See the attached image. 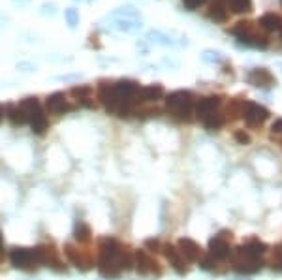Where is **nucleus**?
I'll list each match as a JSON object with an SVG mask.
<instances>
[{
    "label": "nucleus",
    "instance_id": "nucleus-30",
    "mask_svg": "<svg viewBox=\"0 0 282 280\" xmlns=\"http://www.w3.org/2000/svg\"><path fill=\"white\" fill-rule=\"evenodd\" d=\"M201 61L203 62H209V64H215V62H220L222 61V55L218 51H213V49H205L201 53Z\"/></svg>",
    "mask_w": 282,
    "mask_h": 280
},
{
    "label": "nucleus",
    "instance_id": "nucleus-35",
    "mask_svg": "<svg viewBox=\"0 0 282 280\" xmlns=\"http://www.w3.org/2000/svg\"><path fill=\"white\" fill-rule=\"evenodd\" d=\"M183 6H185L188 11H194V10H198L201 4H200V0H183Z\"/></svg>",
    "mask_w": 282,
    "mask_h": 280
},
{
    "label": "nucleus",
    "instance_id": "nucleus-9",
    "mask_svg": "<svg viewBox=\"0 0 282 280\" xmlns=\"http://www.w3.org/2000/svg\"><path fill=\"white\" fill-rule=\"evenodd\" d=\"M147 40L149 42H154V44L160 45H186V36H179V34H168L162 32V30H151L147 34Z\"/></svg>",
    "mask_w": 282,
    "mask_h": 280
},
{
    "label": "nucleus",
    "instance_id": "nucleus-7",
    "mask_svg": "<svg viewBox=\"0 0 282 280\" xmlns=\"http://www.w3.org/2000/svg\"><path fill=\"white\" fill-rule=\"evenodd\" d=\"M132 259H134V265H136V269L139 275H152V273L160 275V269L156 267L158 264L145 252V250H136V254H134V258Z\"/></svg>",
    "mask_w": 282,
    "mask_h": 280
},
{
    "label": "nucleus",
    "instance_id": "nucleus-37",
    "mask_svg": "<svg viewBox=\"0 0 282 280\" xmlns=\"http://www.w3.org/2000/svg\"><path fill=\"white\" fill-rule=\"evenodd\" d=\"M15 6H19V8H23V6H28L30 4V0H11Z\"/></svg>",
    "mask_w": 282,
    "mask_h": 280
},
{
    "label": "nucleus",
    "instance_id": "nucleus-11",
    "mask_svg": "<svg viewBox=\"0 0 282 280\" xmlns=\"http://www.w3.org/2000/svg\"><path fill=\"white\" fill-rule=\"evenodd\" d=\"M45 107H47V111L49 113H53V115H62V113L72 109V105L68 104L64 92H55V94H51V96H47V100H45Z\"/></svg>",
    "mask_w": 282,
    "mask_h": 280
},
{
    "label": "nucleus",
    "instance_id": "nucleus-16",
    "mask_svg": "<svg viewBox=\"0 0 282 280\" xmlns=\"http://www.w3.org/2000/svg\"><path fill=\"white\" fill-rule=\"evenodd\" d=\"M230 32L234 34L237 40H241V38H250V36H256L260 30H258V25L252 23V21H237L234 27L230 28Z\"/></svg>",
    "mask_w": 282,
    "mask_h": 280
},
{
    "label": "nucleus",
    "instance_id": "nucleus-22",
    "mask_svg": "<svg viewBox=\"0 0 282 280\" xmlns=\"http://www.w3.org/2000/svg\"><path fill=\"white\" fill-rule=\"evenodd\" d=\"M93 92H94V88L91 87V85H79V87H74L70 90L72 96H74L76 100H79V102H81V104H85V105H89L87 100H91Z\"/></svg>",
    "mask_w": 282,
    "mask_h": 280
},
{
    "label": "nucleus",
    "instance_id": "nucleus-31",
    "mask_svg": "<svg viewBox=\"0 0 282 280\" xmlns=\"http://www.w3.org/2000/svg\"><path fill=\"white\" fill-rule=\"evenodd\" d=\"M40 13L45 17H55L57 15V4H53V2H44L42 8H40Z\"/></svg>",
    "mask_w": 282,
    "mask_h": 280
},
{
    "label": "nucleus",
    "instance_id": "nucleus-10",
    "mask_svg": "<svg viewBox=\"0 0 282 280\" xmlns=\"http://www.w3.org/2000/svg\"><path fill=\"white\" fill-rule=\"evenodd\" d=\"M177 250L181 252V256L185 258V262H198V259L201 258V248L200 245L196 241H192V239H188V237H183V239H179V242H177Z\"/></svg>",
    "mask_w": 282,
    "mask_h": 280
},
{
    "label": "nucleus",
    "instance_id": "nucleus-40",
    "mask_svg": "<svg viewBox=\"0 0 282 280\" xmlns=\"http://www.w3.org/2000/svg\"><path fill=\"white\" fill-rule=\"evenodd\" d=\"M4 21H6V19H4V15H2V13H0V25H4Z\"/></svg>",
    "mask_w": 282,
    "mask_h": 280
},
{
    "label": "nucleus",
    "instance_id": "nucleus-2",
    "mask_svg": "<svg viewBox=\"0 0 282 280\" xmlns=\"http://www.w3.org/2000/svg\"><path fill=\"white\" fill-rule=\"evenodd\" d=\"M234 267L239 273H244V275H252V273H258L261 269V262L260 258H254L250 254L244 252L243 247H239L234 254Z\"/></svg>",
    "mask_w": 282,
    "mask_h": 280
},
{
    "label": "nucleus",
    "instance_id": "nucleus-1",
    "mask_svg": "<svg viewBox=\"0 0 282 280\" xmlns=\"http://www.w3.org/2000/svg\"><path fill=\"white\" fill-rule=\"evenodd\" d=\"M194 94L190 90H175L166 96V105L181 121H188L194 111Z\"/></svg>",
    "mask_w": 282,
    "mask_h": 280
},
{
    "label": "nucleus",
    "instance_id": "nucleus-38",
    "mask_svg": "<svg viewBox=\"0 0 282 280\" xmlns=\"http://www.w3.org/2000/svg\"><path fill=\"white\" fill-rule=\"evenodd\" d=\"M147 247H158V241H147Z\"/></svg>",
    "mask_w": 282,
    "mask_h": 280
},
{
    "label": "nucleus",
    "instance_id": "nucleus-43",
    "mask_svg": "<svg viewBox=\"0 0 282 280\" xmlns=\"http://www.w3.org/2000/svg\"><path fill=\"white\" fill-rule=\"evenodd\" d=\"M0 259H2V248H0Z\"/></svg>",
    "mask_w": 282,
    "mask_h": 280
},
{
    "label": "nucleus",
    "instance_id": "nucleus-28",
    "mask_svg": "<svg viewBox=\"0 0 282 280\" xmlns=\"http://www.w3.org/2000/svg\"><path fill=\"white\" fill-rule=\"evenodd\" d=\"M111 17H126V19H141L139 11L134 8V6H122L119 10H115L111 13Z\"/></svg>",
    "mask_w": 282,
    "mask_h": 280
},
{
    "label": "nucleus",
    "instance_id": "nucleus-41",
    "mask_svg": "<svg viewBox=\"0 0 282 280\" xmlns=\"http://www.w3.org/2000/svg\"><path fill=\"white\" fill-rule=\"evenodd\" d=\"M205 2H207V0H200V4H205Z\"/></svg>",
    "mask_w": 282,
    "mask_h": 280
},
{
    "label": "nucleus",
    "instance_id": "nucleus-42",
    "mask_svg": "<svg viewBox=\"0 0 282 280\" xmlns=\"http://www.w3.org/2000/svg\"><path fill=\"white\" fill-rule=\"evenodd\" d=\"M0 248H2V235H0Z\"/></svg>",
    "mask_w": 282,
    "mask_h": 280
},
{
    "label": "nucleus",
    "instance_id": "nucleus-15",
    "mask_svg": "<svg viewBox=\"0 0 282 280\" xmlns=\"http://www.w3.org/2000/svg\"><path fill=\"white\" fill-rule=\"evenodd\" d=\"M109 19H111L113 28H117V30L126 32V34L137 32V30L143 27L141 19H126V17H111V15H109Z\"/></svg>",
    "mask_w": 282,
    "mask_h": 280
},
{
    "label": "nucleus",
    "instance_id": "nucleus-21",
    "mask_svg": "<svg viewBox=\"0 0 282 280\" xmlns=\"http://www.w3.org/2000/svg\"><path fill=\"white\" fill-rule=\"evenodd\" d=\"M30 128H32V134H36V136H44L45 130H47L49 122H47V117L44 115V111H38L36 115L30 117Z\"/></svg>",
    "mask_w": 282,
    "mask_h": 280
},
{
    "label": "nucleus",
    "instance_id": "nucleus-26",
    "mask_svg": "<svg viewBox=\"0 0 282 280\" xmlns=\"http://www.w3.org/2000/svg\"><path fill=\"white\" fill-rule=\"evenodd\" d=\"M74 237H76L79 242H85L91 239V228H89L83 220H77L76 226H74Z\"/></svg>",
    "mask_w": 282,
    "mask_h": 280
},
{
    "label": "nucleus",
    "instance_id": "nucleus-17",
    "mask_svg": "<svg viewBox=\"0 0 282 280\" xmlns=\"http://www.w3.org/2000/svg\"><path fill=\"white\" fill-rule=\"evenodd\" d=\"M164 96L162 85H147L139 88L136 94V102H156Z\"/></svg>",
    "mask_w": 282,
    "mask_h": 280
},
{
    "label": "nucleus",
    "instance_id": "nucleus-3",
    "mask_svg": "<svg viewBox=\"0 0 282 280\" xmlns=\"http://www.w3.org/2000/svg\"><path fill=\"white\" fill-rule=\"evenodd\" d=\"M243 119L249 126H261L263 122L269 119V111L260 104H252V102H246L243 111Z\"/></svg>",
    "mask_w": 282,
    "mask_h": 280
},
{
    "label": "nucleus",
    "instance_id": "nucleus-12",
    "mask_svg": "<svg viewBox=\"0 0 282 280\" xmlns=\"http://www.w3.org/2000/svg\"><path fill=\"white\" fill-rule=\"evenodd\" d=\"M122 247H120L119 241H115V239H102L100 242V259H119L122 256Z\"/></svg>",
    "mask_w": 282,
    "mask_h": 280
},
{
    "label": "nucleus",
    "instance_id": "nucleus-5",
    "mask_svg": "<svg viewBox=\"0 0 282 280\" xmlns=\"http://www.w3.org/2000/svg\"><path fill=\"white\" fill-rule=\"evenodd\" d=\"M10 262L17 269H30L32 265H36L32 248H13L10 252Z\"/></svg>",
    "mask_w": 282,
    "mask_h": 280
},
{
    "label": "nucleus",
    "instance_id": "nucleus-23",
    "mask_svg": "<svg viewBox=\"0 0 282 280\" xmlns=\"http://www.w3.org/2000/svg\"><path fill=\"white\" fill-rule=\"evenodd\" d=\"M19 107H21L23 111H25V113H27V117H28V121H30V117L32 115H36V113H38V111H42V105H40V100L36 98V96H30V98H25L21 102V104H19Z\"/></svg>",
    "mask_w": 282,
    "mask_h": 280
},
{
    "label": "nucleus",
    "instance_id": "nucleus-44",
    "mask_svg": "<svg viewBox=\"0 0 282 280\" xmlns=\"http://www.w3.org/2000/svg\"><path fill=\"white\" fill-rule=\"evenodd\" d=\"M280 34H282V28H280Z\"/></svg>",
    "mask_w": 282,
    "mask_h": 280
},
{
    "label": "nucleus",
    "instance_id": "nucleus-27",
    "mask_svg": "<svg viewBox=\"0 0 282 280\" xmlns=\"http://www.w3.org/2000/svg\"><path fill=\"white\" fill-rule=\"evenodd\" d=\"M228 10L234 13H249L252 11V0H228Z\"/></svg>",
    "mask_w": 282,
    "mask_h": 280
},
{
    "label": "nucleus",
    "instance_id": "nucleus-34",
    "mask_svg": "<svg viewBox=\"0 0 282 280\" xmlns=\"http://www.w3.org/2000/svg\"><path fill=\"white\" fill-rule=\"evenodd\" d=\"M17 70H21V71H25V73H28V71L36 70V64H32V62H17Z\"/></svg>",
    "mask_w": 282,
    "mask_h": 280
},
{
    "label": "nucleus",
    "instance_id": "nucleus-18",
    "mask_svg": "<svg viewBox=\"0 0 282 280\" xmlns=\"http://www.w3.org/2000/svg\"><path fill=\"white\" fill-rule=\"evenodd\" d=\"M228 15H230L228 6L224 4V2H220V0H215V2L207 8V17H209L211 21L224 23L226 19H228Z\"/></svg>",
    "mask_w": 282,
    "mask_h": 280
},
{
    "label": "nucleus",
    "instance_id": "nucleus-39",
    "mask_svg": "<svg viewBox=\"0 0 282 280\" xmlns=\"http://www.w3.org/2000/svg\"><path fill=\"white\" fill-rule=\"evenodd\" d=\"M4 121V107H2V105H0V122Z\"/></svg>",
    "mask_w": 282,
    "mask_h": 280
},
{
    "label": "nucleus",
    "instance_id": "nucleus-4",
    "mask_svg": "<svg viewBox=\"0 0 282 280\" xmlns=\"http://www.w3.org/2000/svg\"><path fill=\"white\" fill-rule=\"evenodd\" d=\"M209 256L215 262H224V259H228L232 256V248H230V242L224 233L215 235L209 241Z\"/></svg>",
    "mask_w": 282,
    "mask_h": 280
},
{
    "label": "nucleus",
    "instance_id": "nucleus-33",
    "mask_svg": "<svg viewBox=\"0 0 282 280\" xmlns=\"http://www.w3.org/2000/svg\"><path fill=\"white\" fill-rule=\"evenodd\" d=\"M234 138H235V141L241 143V145H249V143H250V136H249V134L241 132V130L234 134Z\"/></svg>",
    "mask_w": 282,
    "mask_h": 280
},
{
    "label": "nucleus",
    "instance_id": "nucleus-19",
    "mask_svg": "<svg viewBox=\"0 0 282 280\" xmlns=\"http://www.w3.org/2000/svg\"><path fill=\"white\" fill-rule=\"evenodd\" d=\"M4 117L10 121V124H13V126H23V124H27L28 122L27 113H25L19 105H10V107L6 109Z\"/></svg>",
    "mask_w": 282,
    "mask_h": 280
},
{
    "label": "nucleus",
    "instance_id": "nucleus-20",
    "mask_svg": "<svg viewBox=\"0 0 282 280\" xmlns=\"http://www.w3.org/2000/svg\"><path fill=\"white\" fill-rule=\"evenodd\" d=\"M258 25H260L261 28L269 30V32H275V30H280L282 28V19L277 13H266V15L260 17Z\"/></svg>",
    "mask_w": 282,
    "mask_h": 280
},
{
    "label": "nucleus",
    "instance_id": "nucleus-36",
    "mask_svg": "<svg viewBox=\"0 0 282 280\" xmlns=\"http://www.w3.org/2000/svg\"><path fill=\"white\" fill-rule=\"evenodd\" d=\"M271 132H273V134H282V119H278V121L273 122Z\"/></svg>",
    "mask_w": 282,
    "mask_h": 280
},
{
    "label": "nucleus",
    "instance_id": "nucleus-25",
    "mask_svg": "<svg viewBox=\"0 0 282 280\" xmlns=\"http://www.w3.org/2000/svg\"><path fill=\"white\" fill-rule=\"evenodd\" d=\"M243 248H244V252L250 254V256H254V258H261L267 250L266 245H263L261 241H256V239L254 241L246 242V245H243Z\"/></svg>",
    "mask_w": 282,
    "mask_h": 280
},
{
    "label": "nucleus",
    "instance_id": "nucleus-13",
    "mask_svg": "<svg viewBox=\"0 0 282 280\" xmlns=\"http://www.w3.org/2000/svg\"><path fill=\"white\" fill-rule=\"evenodd\" d=\"M115 92L122 96L126 100H136V94L139 90V83L134 81V79H119V81L113 83Z\"/></svg>",
    "mask_w": 282,
    "mask_h": 280
},
{
    "label": "nucleus",
    "instance_id": "nucleus-14",
    "mask_svg": "<svg viewBox=\"0 0 282 280\" xmlns=\"http://www.w3.org/2000/svg\"><path fill=\"white\" fill-rule=\"evenodd\" d=\"M164 254H166V258L169 259V265H171L179 275H185L186 271H188L185 258L181 256V252L173 247V245H166V247H164Z\"/></svg>",
    "mask_w": 282,
    "mask_h": 280
},
{
    "label": "nucleus",
    "instance_id": "nucleus-24",
    "mask_svg": "<svg viewBox=\"0 0 282 280\" xmlns=\"http://www.w3.org/2000/svg\"><path fill=\"white\" fill-rule=\"evenodd\" d=\"M201 122H203V126H205L207 130H218V128H222V126H224V122H226V119H224L222 113H218V111H215V113H211V115H207Z\"/></svg>",
    "mask_w": 282,
    "mask_h": 280
},
{
    "label": "nucleus",
    "instance_id": "nucleus-32",
    "mask_svg": "<svg viewBox=\"0 0 282 280\" xmlns=\"http://www.w3.org/2000/svg\"><path fill=\"white\" fill-rule=\"evenodd\" d=\"M271 264H273V269L282 271V245H280V247L275 248V254H273Z\"/></svg>",
    "mask_w": 282,
    "mask_h": 280
},
{
    "label": "nucleus",
    "instance_id": "nucleus-8",
    "mask_svg": "<svg viewBox=\"0 0 282 280\" xmlns=\"http://www.w3.org/2000/svg\"><path fill=\"white\" fill-rule=\"evenodd\" d=\"M220 104H222L220 96H203V98H200V102H198V104H194L196 117H198L200 121H203L207 115H211V113L218 111Z\"/></svg>",
    "mask_w": 282,
    "mask_h": 280
},
{
    "label": "nucleus",
    "instance_id": "nucleus-29",
    "mask_svg": "<svg viewBox=\"0 0 282 280\" xmlns=\"http://www.w3.org/2000/svg\"><path fill=\"white\" fill-rule=\"evenodd\" d=\"M64 19H66V23H68V27L76 28L77 25H79V11H77L76 8H66Z\"/></svg>",
    "mask_w": 282,
    "mask_h": 280
},
{
    "label": "nucleus",
    "instance_id": "nucleus-6",
    "mask_svg": "<svg viewBox=\"0 0 282 280\" xmlns=\"http://www.w3.org/2000/svg\"><path fill=\"white\" fill-rule=\"evenodd\" d=\"M246 81L252 85V87L258 88H269L275 85V77L267 68H254L246 73Z\"/></svg>",
    "mask_w": 282,
    "mask_h": 280
}]
</instances>
